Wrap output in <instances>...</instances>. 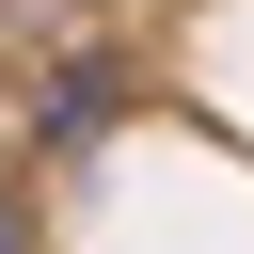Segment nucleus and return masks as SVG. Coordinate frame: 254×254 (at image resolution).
Here are the masks:
<instances>
[{"mask_svg":"<svg viewBox=\"0 0 254 254\" xmlns=\"http://www.w3.org/2000/svg\"><path fill=\"white\" fill-rule=\"evenodd\" d=\"M0 254H32V206H16V190H0Z\"/></svg>","mask_w":254,"mask_h":254,"instance_id":"1","label":"nucleus"}]
</instances>
